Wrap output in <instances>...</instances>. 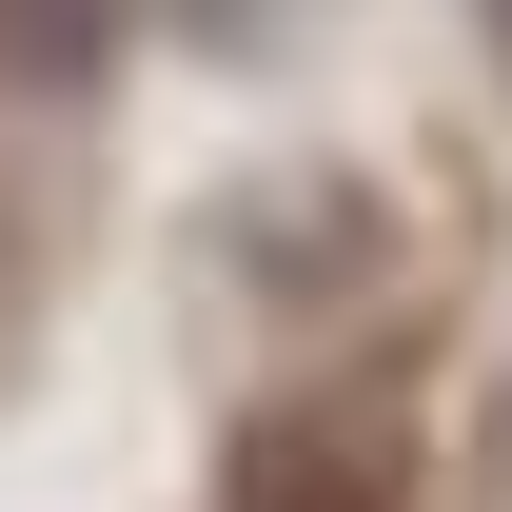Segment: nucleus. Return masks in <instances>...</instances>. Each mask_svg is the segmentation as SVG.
<instances>
[{
    "instance_id": "3",
    "label": "nucleus",
    "mask_w": 512,
    "mask_h": 512,
    "mask_svg": "<svg viewBox=\"0 0 512 512\" xmlns=\"http://www.w3.org/2000/svg\"><path fill=\"white\" fill-rule=\"evenodd\" d=\"M138 20H178V40H256L276 0H138Z\"/></svg>"
},
{
    "instance_id": "4",
    "label": "nucleus",
    "mask_w": 512,
    "mask_h": 512,
    "mask_svg": "<svg viewBox=\"0 0 512 512\" xmlns=\"http://www.w3.org/2000/svg\"><path fill=\"white\" fill-rule=\"evenodd\" d=\"M493 40H512V0H493Z\"/></svg>"
},
{
    "instance_id": "2",
    "label": "nucleus",
    "mask_w": 512,
    "mask_h": 512,
    "mask_svg": "<svg viewBox=\"0 0 512 512\" xmlns=\"http://www.w3.org/2000/svg\"><path fill=\"white\" fill-rule=\"evenodd\" d=\"M138 0H0V79H40V99H79V79H119Z\"/></svg>"
},
{
    "instance_id": "1",
    "label": "nucleus",
    "mask_w": 512,
    "mask_h": 512,
    "mask_svg": "<svg viewBox=\"0 0 512 512\" xmlns=\"http://www.w3.org/2000/svg\"><path fill=\"white\" fill-rule=\"evenodd\" d=\"M237 512H414V473L355 414H256L237 434Z\"/></svg>"
}]
</instances>
